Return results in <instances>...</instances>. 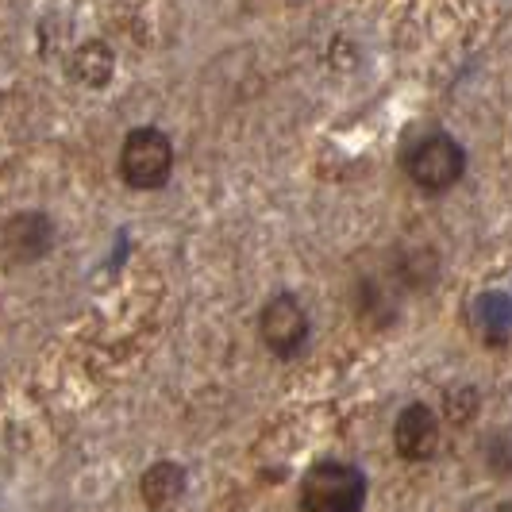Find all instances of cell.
<instances>
[{
  "label": "cell",
  "mask_w": 512,
  "mask_h": 512,
  "mask_svg": "<svg viewBox=\"0 0 512 512\" xmlns=\"http://www.w3.org/2000/svg\"><path fill=\"white\" fill-rule=\"evenodd\" d=\"M258 328H262V343L274 351V355H297L301 351V343L308 339V316L305 308L297 305V297H274L270 305L262 308V320H258Z\"/></svg>",
  "instance_id": "277c9868"
},
{
  "label": "cell",
  "mask_w": 512,
  "mask_h": 512,
  "mask_svg": "<svg viewBox=\"0 0 512 512\" xmlns=\"http://www.w3.org/2000/svg\"><path fill=\"white\" fill-rule=\"evenodd\" d=\"M181 489H185V470L174 466V462H158V466H151V470L143 474V501H147L151 509L174 505L181 497Z\"/></svg>",
  "instance_id": "ba28073f"
},
{
  "label": "cell",
  "mask_w": 512,
  "mask_h": 512,
  "mask_svg": "<svg viewBox=\"0 0 512 512\" xmlns=\"http://www.w3.org/2000/svg\"><path fill=\"white\" fill-rule=\"evenodd\" d=\"M405 170H409V178L420 185V189H428V193H443V189H451L455 181L462 178V170H466V154L462 147L451 139V135H424V139H416L405 154Z\"/></svg>",
  "instance_id": "7a4b0ae2"
},
{
  "label": "cell",
  "mask_w": 512,
  "mask_h": 512,
  "mask_svg": "<svg viewBox=\"0 0 512 512\" xmlns=\"http://www.w3.org/2000/svg\"><path fill=\"white\" fill-rule=\"evenodd\" d=\"M112 66H116V58L108 51V43H85V47H77V54H74V77L81 85H93V89L108 85Z\"/></svg>",
  "instance_id": "9c48e42d"
},
{
  "label": "cell",
  "mask_w": 512,
  "mask_h": 512,
  "mask_svg": "<svg viewBox=\"0 0 512 512\" xmlns=\"http://www.w3.org/2000/svg\"><path fill=\"white\" fill-rule=\"evenodd\" d=\"M393 447L397 455L409 462L432 459L439 447V420L428 405H409V409L397 416V428H393Z\"/></svg>",
  "instance_id": "5b68a950"
},
{
  "label": "cell",
  "mask_w": 512,
  "mask_h": 512,
  "mask_svg": "<svg viewBox=\"0 0 512 512\" xmlns=\"http://www.w3.org/2000/svg\"><path fill=\"white\" fill-rule=\"evenodd\" d=\"M174 147L158 128H135L120 151V174L131 189H158L170 178Z\"/></svg>",
  "instance_id": "3957f363"
},
{
  "label": "cell",
  "mask_w": 512,
  "mask_h": 512,
  "mask_svg": "<svg viewBox=\"0 0 512 512\" xmlns=\"http://www.w3.org/2000/svg\"><path fill=\"white\" fill-rule=\"evenodd\" d=\"M366 501V478L347 462H320L305 474L301 505L312 512H351Z\"/></svg>",
  "instance_id": "6da1fadb"
},
{
  "label": "cell",
  "mask_w": 512,
  "mask_h": 512,
  "mask_svg": "<svg viewBox=\"0 0 512 512\" xmlns=\"http://www.w3.org/2000/svg\"><path fill=\"white\" fill-rule=\"evenodd\" d=\"M474 324L486 343H505L512 335V297L509 293H482L474 305Z\"/></svg>",
  "instance_id": "52a82bcc"
},
{
  "label": "cell",
  "mask_w": 512,
  "mask_h": 512,
  "mask_svg": "<svg viewBox=\"0 0 512 512\" xmlns=\"http://www.w3.org/2000/svg\"><path fill=\"white\" fill-rule=\"evenodd\" d=\"M4 247H8V255L16 258V262L39 258L51 247V224H47V216L24 212V216L8 220V228H4Z\"/></svg>",
  "instance_id": "8992f818"
}]
</instances>
